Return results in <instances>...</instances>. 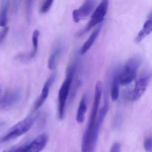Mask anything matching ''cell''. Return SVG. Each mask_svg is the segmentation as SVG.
Wrapping results in <instances>:
<instances>
[{
  "mask_svg": "<svg viewBox=\"0 0 152 152\" xmlns=\"http://www.w3.org/2000/svg\"><path fill=\"white\" fill-rule=\"evenodd\" d=\"M33 0H26V15L27 23L30 24L31 18Z\"/></svg>",
  "mask_w": 152,
  "mask_h": 152,
  "instance_id": "18",
  "label": "cell"
},
{
  "mask_svg": "<svg viewBox=\"0 0 152 152\" xmlns=\"http://www.w3.org/2000/svg\"><path fill=\"white\" fill-rule=\"evenodd\" d=\"M21 93L18 89L7 91L0 99V110H7L16 104L21 99Z\"/></svg>",
  "mask_w": 152,
  "mask_h": 152,
  "instance_id": "7",
  "label": "cell"
},
{
  "mask_svg": "<svg viewBox=\"0 0 152 152\" xmlns=\"http://www.w3.org/2000/svg\"><path fill=\"white\" fill-rule=\"evenodd\" d=\"M56 77L57 74L56 73L53 74L50 76L49 78L44 83L40 96L35 103V105H34V111H36L40 108L48 98L49 94L50 87L55 82Z\"/></svg>",
  "mask_w": 152,
  "mask_h": 152,
  "instance_id": "10",
  "label": "cell"
},
{
  "mask_svg": "<svg viewBox=\"0 0 152 152\" xmlns=\"http://www.w3.org/2000/svg\"><path fill=\"white\" fill-rule=\"evenodd\" d=\"M95 5V0H85L80 7L73 11L72 17L74 22L78 23L87 18L92 13Z\"/></svg>",
  "mask_w": 152,
  "mask_h": 152,
  "instance_id": "8",
  "label": "cell"
},
{
  "mask_svg": "<svg viewBox=\"0 0 152 152\" xmlns=\"http://www.w3.org/2000/svg\"><path fill=\"white\" fill-rule=\"evenodd\" d=\"M87 108V95L84 94L80 102L76 115V120L78 123H83L85 120V115Z\"/></svg>",
  "mask_w": 152,
  "mask_h": 152,
  "instance_id": "12",
  "label": "cell"
},
{
  "mask_svg": "<svg viewBox=\"0 0 152 152\" xmlns=\"http://www.w3.org/2000/svg\"><path fill=\"white\" fill-rule=\"evenodd\" d=\"M151 72H148L140 78L136 83L134 88L132 90L128 91L125 92V98L130 101L138 100L145 91L151 80Z\"/></svg>",
  "mask_w": 152,
  "mask_h": 152,
  "instance_id": "4",
  "label": "cell"
},
{
  "mask_svg": "<svg viewBox=\"0 0 152 152\" xmlns=\"http://www.w3.org/2000/svg\"><path fill=\"white\" fill-rule=\"evenodd\" d=\"M9 3L8 0H2L0 7V26L4 27L7 23Z\"/></svg>",
  "mask_w": 152,
  "mask_h": 152,
  "instance_id": "14",
  "label": "cell"
},
{
  "mask_svg": "<svg viewBox=\"0 0 152 152\" xmlns=\"http://www.w3.org/2000/svg\"><path fill=\"white\" fill-rule=\"evenodd\" d=\"M119 73L117 72L115 75L113 80L112 83L111 88V98L113 101H116L118 99L119 95V80H118Z\"/></svg>",
  "mask_w": 152,
  "mask_h": 152,
  "instance_id": "16",
  "label": "cell"
},
{
  "mask_svg": "<svg viewBox=\"0 0 152 152\" xmlns=\"http://www.w3.org/2000/svg\"><path fill=\"white\" fill-rule=\"evenodd\" d=\"M73 76L66 75L58 92V116L60 120L64 119L65 113L66 103L70 92Z\"/></svg>",
  "mask_w": 152,
  "mask_h": 152,
  "instance_id": "5",
  "label": "cell"
},
{
  "mask_svg": "<svg viewBox=\"0 0 152 152\" xmlns=\"http://www.w3.org/2000/svg\"><path fill=\"white\" fill-rule=\"evenodd\" d=\"M34 122V119L28 116L12 127L6 135L0 139L1 142H5L16 138L27 132L31 128Z\"/></svg>",
  "mask_w": 152,
  "mask_h": 152,
  "instance_id": "2",
  "label": "cell"
},
{
  "mask_svg": "<svg viewBox=\"0 0 152 152\" xmlns=\"http://www.w3.org/2000/svg\"><path fill=\"white\" fill-rule=\"evenodd\" d=\"M54 0H45L41 8L40 12L43 14L47 13L50 9Z\"/></svg>",
  "mask_w": 152,
  "mask_h": 152,
  "instance_id": "20",
  "label": "cell"
},
{
  "mask_svg": "<svg viewBox=\"0 0 152 152\" xmlns=\"http://www.w3.org/2000/svg\"><path fill=\"white\" fill-rule=\"evenodd\" d=\"M62 51V47L58 46L51 53L48 61V67L50 70H53L56 68Z\"/></svg>",
  "mask_w": 152,
  "mask_h": 152,
  "instance_id": "13",
  "label": "cell"
},
{
  "mask_svg": "<svg viewBox=\"0 0 152 152\" xmlns=\"http://www.w3.org/2000/svg\"><path fill=\"white\" fill-rule=\"evenodd\" d=\"M142 63V58L135 56L130 58L118 75L119 84L123 86L128 85L136 78L138 70Z\"/></svg>",
  "mask_w": 152,
  "mask_h": 152,
  "instance_id": "1",
  "label": "cell"
},
{
  "mask_svg": "<svg viewBox=\"0 0 152 152\" xmlns=\"http://www.w3.org/2000/svg\"><path fill=\"white\" fill-rule=\"evenodd\" d=\"M109 108V101L107 92L104 93V106L99 110V114L97 120H96L93 131V139L95 142H97L99 133L101 125L104 121V119L108 112Z\"/></svg>",
  "mask_w": 152,
  "mask_h": 152,
  "instance_id": "9",
  "label": "cell"
},
{
  "mask_svg": "<svg viewBox=\"0 0 152 152\" xmlns=\"http://www.w3.org/2000/svg\"><path fill=\"white\" fill-rule=\"evenodd\" d=\"M152 20L151 15L148 19L145 22L143 26V28L140 31L141 32L143 33L145 36L148 35L152 31Z\"/></svg>",
  "mask_w": 152,
  "mask_h": 152,
  "instance_id": "19",
  "label": "cell"
},
{
  "mask_svg": "<svg viewBox=\"0 0 152 152\" xmlns=\"http://www.w3.org/2000/svg\"><path fill=\"white\" fill-rule=\"evenodd\" d=\"M0 93H1V89H0Z\"/></svg>",
  "mask_w": 152,
  "mask_h": 152,
  "instance_id": "24",
  "label": "cell"
},
{
  "mask_svg": "<svg viewBox=\"0 0 152 152\" xmlns=\"http://www.w3.org/2000/svg\"><path fill=\"white\" fill-rule=\"evenodd\" d=\"M101 27H102V24H100L98 26L96 30H94V31L91 34L89 38L86 41V42L83 45L80 51V53L81 55L85 54L91 48V46L95 42L96 39L98 36L99 34L100 33Z\"/></svg>",
  "mask_w": 152,
  "mask_h": 152,
  "instance_id": "11",
  "label": "cell"
},
{
  "mask_svg": "<svg viewBox=\"0 0 152 152\" xmlns=\"http://www.w3.org/2000/svg\"><path fill=\"white\" fill-rule=\"evenodd\" d=\"M102 92V83H101V82L98 81L96 84L94 103H93V108H92V111H91V112L97 114Z\"/></svg>",
  "mask_w": 152,
  "mask_h": 152,
  "instance_id": "15",
  "label": "cell"
},
{
  "mask_svg": "<svg viewBox=\"0 0 152 152\" xmlns=\"http://www.w3.org/2000/svg\"><path fill=\"white\" fill-rule=\"evenodd\" d=\"M109 0H102L98 7L93 12L91 19L84 29L77 34V37H81L87 32L90 31L98 24L103 22L106 15L109 5Z\"/></svg>",
  "mask_w": 152,
  "mask_h": 152,
  "instance_id": "3",
  "label": "cell"
},
{
  "mask_svg": "<svg viewBox=\"0 0 152 152\" xmlns=\"http://www.w3.org/2000/svg\"><path fill=\"white\" fill-rule=\"evenodd\" d=\"M121 144L119 142H115L113 144L110 149V152H120L121 149Z\"/></svg>",
  "mask_w": 152,
  "mask_h": 152,
  "instance_id": "23",
  "label": "cell"
},
{
  "mask_svg": "<svg viewBox=\"0 0 152 152\" xmlns=\"http://www.w3.org/2000/svg\"><path fill=\"white\" fill-rule=\"evenodd\" d=\"M9 28L8 27H5L4 29L0 31V44L3 42L6 36L8 33Z\"/></svg>",
  "mask_w": 152,
  "mask_h": 152,
  "instance_id": "22",
  "label": "cell"
},
{
  "mask_svg": "<svg viewBox=\"0 0 152 152\" xmlns=\"http://www.w3.org/2000/svg\"><path fill=\"white\" fill-rule=\"evenodd\" d=\"M144 148L147 152H151L152 151V140L151 136L145 138L144 141Z\"/></svg>",
  "mask_w": 152,
  "mask_h": 152,
  "instance_id": "21",
  "label": "cell"
},
{
  "mask_svg": "<svg viewBox=\"0 0 152 152\" xmlns=\"http://www.w3.org/2000/svg\"><path fill=\"white\" fill-rule=\"evenodd\" d=\"M40 33L38 30H35L32 35V43L33 45V50L31 54V57L33 58L37 54L38 48V42H39V36Z\"/></svg>",
  "mask_w": 152,
  "mask_h": 152,
  "instance_id": "17",
  "label": "cell"
},
{
  "mask_svg": "<svg viewBox=\"0 0 152 152\" xmlns=\"http://www.w3.org/2000/svg\"><path fill=\"white\" fill-rule=\"evenodd\" d=\"M48 137L45 133L40 134L28 145L15 147L8 150L9 152H38L42 151L46 146Z\"/></svg>",
  "mask_w": 152,
  "mask_h": 152,
  "instance_id": "6",
  "label": "cell"
}]
</instances>
